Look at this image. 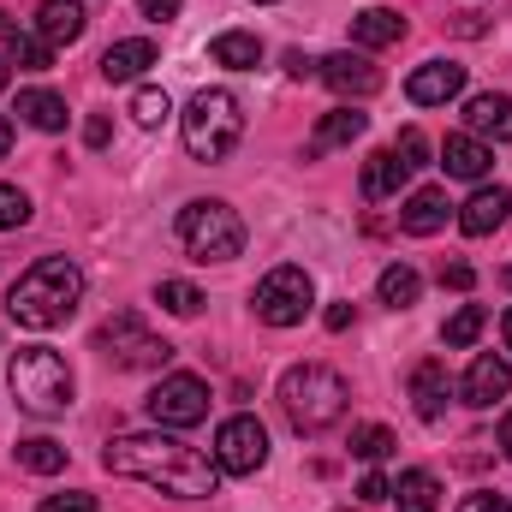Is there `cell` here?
Returning a JSON list of instances; mask_svg holds the SVG:
<instances>
[{
    "label": "cell",
    "instance_id": "29",
    "mask_svg": "<svg viewBox=\"0 0 512 512\" xmlns=\"http://www.w3.org/2000/svg\"><path fill=\"white\" fill-rule=\"evenodd\" d=\"M18 465L36 471V477H54V471H66V447L48 441V435H30V441H18Z\"/></svg>",
    "mask_w": 512,
    "mask_h": 512
},
{
    "label": "cell",
    "instance_id": "19",
    "mask_svg": "<svg viewBox=\"0 0 512 512\" xmlns=\"http://www.w3.org/2000/svg\"><path fill=\"white\" fill-rule=\"evenodd\" d=\"M411 405L423 423H441V411H447V364L441 358H423L411 370Z\"/></svg>",
    "mask_w": 512,
    "mask_h": 512
},
{
    "label": "cell",
    "instance_id": "12",
    "mask_svg": "<svg viewBox=\"0 0 512 512\" xmlns=\"http://www.w3.org/2000/svg\"><path fill=\"white\" fill-rule=\"evenodd\" d=\"M465 90V66H453V60H423L411 78H405V96L417 102V108H441V102H453Z\"/></svg>",
    "mask_w": 512,
    "mask_h": 512
},
{
    "label": "cell",
    "instance_id": "20",
    "mask_svg": "<svg viewBox=\"0 0 512 512\" xmlns=\"http://www.w3.org/2000/svg\"><path fill=\"white\" fill-rule=\"evenodd\" d=\"M155 66V42L149 36H126V42H114L108 54H102V78L108 84H131V78H143Z\"/></svg>",
    "mask_w": 512,
    "mask_h": 512
},
{
    "label": "cell",
    "instance_id": "5",
    "mask_svg": "<svg viewBox=\"0 0 512 512\" xmlns=\"http://www.w3.org/2000/svg\"><path fill=\"white\" fill-rule=\"evenodd\" d=\"M179 131H185V149L197 161H227L245 137V108L233 90H197L191 108L179 114Z\"/></svg>",
    "mask_w": 512,
    "mask_h": 512
},
{
    "label": "cell",
    "instance_id": "17",
    "mask_svg": "<svg viewBox=\"0 0 512 512\" xmlns=\"http://www.w3.org/2000/svg\"><path fill=\"white\" fill-rule=\"evenodd\" d=\"M84 30H90V12H84V0H42V6H36V36H42V42H54V48H72Z\"/></svg>",
    "mask_w": 512,
    "mask_h": 512
},
{
    "label": "cell",
    "instance_id": "40",
    "mask_svg": "<svg viewBox=\"0 0 512 512\" xmlns=\"http://www.w3.org/2000/svg\"><path fill=\"white\" fill-rule=\"evenodd\" d=\"M179 6H185V0H137V12H143L149 24H167V18H179Z\"/></svg>",
    "mask_w": 512,
    "mask_h": 512
},
{
    "label": "cell",
    "instance_id": "22",
    "mask_svg": "<svg viewBox=\"0 0 512 512\" xmlns=\"http://www.w3.org/2000/svg\"><path fill=\"white\" fill-rule=\"evenodd\" d=\"M209 60L227 66V72H256V66H262V42H256L251 30H221V36L209 42Z\"/></svg>",
    "mask_w": 512,
    "mask_h": 512
},
{
    "label": "cell",
    "instance_id": "46",
    "mask_svg": "<svg viewBox=\"0 0 512 512\" xmlns=\"http://www.w3.org/2000/svg\"><path fill=\"white\" fill-rule=\"evenodd\" d=\"M501 340H507V352H512V310L501 316Z\"/></svg>",
    "mask_w": 512,
    "mask_h": 512
},
{
    "label": "cell",
    "instance_id": "15",
    "mask_svg": "<svg viewBox=\"0 0 512 512\" xmlns=\"http://www.w3.org/2000/svg\"><path fill=\"white\" fill-rule=\"evenodd\" d=\"M507 387H512V370H507V358H495V352H477L471 358V370H465V405H477V411H489L495 399H507Z\"/></svg>",
    "mask_w": 512,
    "mask_h": 512
},
{
    "label": "cell",
    "instance_id": "9",
    "mask_svg": "<svg viewBox=\"0 0 512 512\" xmlns=\"http://www.w3.org/2000/svg\"><path fill=\"white\" fill-rule=\"evenodd\" d=\"M209 459L221 465V477H256V471L268 465V429L256 423L251 411L227 417V423L215 429V453H209Z\"/></svg>",
    "mask_w": 512,
    "mask_h": 512
},
{
    "label": "cell",
    "instance_id": "11",
    "mask_svg": "<svg viewBox=\"0 0 512 512\" xmlns=\"http://www.w3.org/2000/svg\"><path fill=\"white\" fill-rule=\"evenodd\" d=\"M316 78H322L340 102H364V96H376V90H382V66H370V54H352V48H340V54L316 60Z\"/></svg>",
    "mask_w": 512,
    "mask_h": 512
},
{
    "label": "cell",
    "instance_id": "28",
    "mask_svg": "<svg viewBox=\"0 0 512 512\" xmlns=\"http://www.w3.org/2000/svg\"><path fill=\"white\" fill-rule=\"evenodd\" d=\"M483 328H489V310H483V304H459V310L447 316L441 340H447L453 352H465V346H477V340H483Z\"/></svg>",
    "mask_w": 512,
    "mask_h": 512
},
{
    "label": "cell",
    "instance_id": "44",
    "mask_svg": "<svg viewBox=\"0 0 512 512\" xmlns=\"http://www.w3.org/2000/svg\"><path fill=\"white\" fill-rule=\"evenodd\" d=\"M501 447H507V459H512V411L501 417Z\"/></svg>",
    "mask_w": 512,
    "mask_h": 512
},
{
    "label": "cell",
    "instance_id": "25",
    "mask_svg": "<svg viewBox=\"0 0 512 512\" xmlns=\"http://www.w3.org/2000/svg\"><path fill=\"white\" fill-rule=\"evenodd\" d=\"M18 114L36 131H66V96L54 90H18Z\"/></svg>",
    "mask_w": 512,
    "mask_h": 512
},
{
    "label": "cell",
    "instance_id": "18",
    "mask_svg": "<svg viewBox=\"0 0 512 512\" xmlns=\"http://www.w3.org/2000/svg\"><path fill=\"white\" fill-rule=\"evenodd\" d=\"M399 227H405L411 239H429V233H441V227H447V191H441V185H423V191H411V197L399 203Z\"/></svg>",
    "mask_w": 512,
    "mask_h": 512
},
{
    "label": "cell",
    "instance_id": "32",
    "mask_svg": "<svg viewBox=\"0 0 512 512\" xmlns=\"http://www.w3.org/2000/svg\"><path fill=\"white\" fill-rule=\"evenodd\" d=\"M155 304H161L167 316H197V310H203V292H197L191 280H161V286H155Z\"/></svg>",
    "mask_w": 512,
    "mask_h": 512
},
{
    "label": "cell",
    "instance_id": "14",
    "mask_svg": "<svg viewBox=\"0 0 512 512\" xmlns=\"http://www.w3.org/2000/svg\"><path fill=\"white\" fill-rule=\"evenodd\" d=\"M507 215H512V191L507 185H477L471 203L459 209V227H465L471 239H489L495 227H507Z\"/></svg>",
    "mask_w": 512,
    "mask_h": 512
},
{
    "label": "cell",
    "instance_id": "34",
    "mask_svg": "<svg viewBox=\"0 0 512 512\" xmlns=\"http://www.w3.org/2000/svg\"><path fill=\"white\" fill-rule=\"evenodd\" d=\"M393 155L405 161V173H417V167H429V137L417 126H405L399 137H393Z\"/></svg>",
    "mask_w": 512,
    "mask_h": 512
},
{
    "label": "cell",
    "instance_id": "45",
    "mask_svg": "<svg viewBox=\"0 0 512 512\" xmlns=\"http://www.w3.org/2000/svg\"><path fill=\"white\" fill-rule=\"evenodd\" d=\"M12 36H18V24H12V18L0 12V42H12Z\"/></svg>",
    "mask_w": 512,
    "mask_h": 512
},
{
    "label": "cell",
    "instance_id": "39",
    "mask_svg": "<svg viewBox=\"0 0 512 512\" xmlns=\"http://www.w3.org/2000/svg\"><path fill=\"white\" fill-rule=\"evenodd\" d=\"M471 280H477V268H471V262H441V286L471 292Z\"/></svg>",
    "mask_w": 512,
    "mask_h": 512
},
{
    "label": "cell",
    "instance_id": "4",
    "mask_svg": "<svg viewBox=\"0 0 512 512\" xmlns=\"http://www.w3.org/2000/svg\"><path fill=\"white\" fill-rule=\"evenodd\" d=\"M6 387H12V399H18V411H30V417H60V411H72V393H78L66 358H60L54 346H24V352H12Z\"/></svg>",
    "mask_w": 512,
    "mask_h": 512
},
{
    "label": "cell",
    "instance_id": "41",
    "mask_svg": "<svg viewBox=\"0 0 512 512\" xmlns=\"http://www.w3.org/2000/svg\"><path fill=\"white\" fill-rule=\"evenodd\" d=\"M108 137H114V120H108V114H96V120L84 126V143H90V149H108Z\"/></svg>",
    "mask_w": 512,
    "mask_h": 512
},
{
    "label": "cell",
    "instance_id": "2",
    "mask_svg": "<svg viewBox=\"0 0 512 512\" xmlns=\"http://www.w3.org/2000/svg\"><path fill=\"white\" fill-rule=\"evenodd\" d=\"M78 298H84V268H78L72 256H42L36 268H24V274L12 280L6 316H12L18 328H30V334H48V328L72 322Z\"/></svg>",
    "mask_w": 512,
    "mask_h": 512
},
{
    "label": "cell",
    "instance_id": "26",
    "mask_svg": "<svg viewBox=\"0 0 512 512\" xmlns=\"http://www.w3.org/2000/svg\"><path fill=\"white\" fill-rule=\"evenodd\" d=\"M393 501H399V512H435L441 507V483H435V471H399Z\"/></svg>",
    "mask_w": 512,
    "mask_h": 512
},
{
    "label": "cell",
    "instance_id": "16",
    "mask_svg": "<svg viewBox=\"0 0 512 512\" xmlns=\"http://www.w3.org/2000/svg\"><path fill=\"white\" fill-rule=\"evenodd\" d=\"M441 167H447L453 179H471V185H483V179L495 173V149H489L483 137L459 131V137H447V143H441Z\"/></svg>",
    "mask_w": 512,
    "mask_h": 512
},
{
    "label": "cell",
    "instance_id": "47",
    "mask_svg": "<svg viewBox=\"0 0 512 512\" xmlns=\"http://www.w3.org/2000/svg\"><path fill=\"white\" fill-rule=\"evenodd\" d=\"M6 84H12V66H6V60H0V90H6Z\"/></svg>",
    "mask_w": 512,
    "mask_h": 512
},
{
    "label": "cell",
    "instance_id": "35",
    "mask_svg": "<svg viewBox=\"0 0 512 512\" xmlns=\"http://www.w3.org/2000/svg\"><path fill=\"white\" fill-rule=\"evenodd\" d=\"M30 221V197L18 191V185H0V233H12V227H24Z\"/></svg>",
    "mask_w": 512,
    "mask_h": 512
},
{
    "label": "cell",
    "instance_id": "1",
    "mask_svg": "<svg viewBox=\"0 0 512 512\" xmlns=\"http://www.w3.org/2000/svg\"><path fill=\"white\" fill-rule=\"evenodd\" d=\"M102 465L114 477H131V483H149L173 501H209L221 489V465L197 447H185L173 429H149V435H114L102 447Z\"/></svg>",
    "mask_w": 512,
    "mask_h": 512
},
{
    "label": "cell",
    "instance_id": "30",
    "mask_svg": "<svg viewBox=\"0 0 512 512\" xmlns=\"http://www.w3.org/2000/svg\"><path fill=\"white\" fill-rule=\"evenodd\" d=\"M393 447H399V441H393L387 423H358V429H352V459H364V465H382Z\"/></svg>",
    "mask_w": 512,
    "mask_h": 512
},
{
    "label": "cell",
    "instance_id": "36",
    "mask_svg": "<svg viewBox=\"0 0 512 512\" xmlns=\"http://www.w3.org/2000/svg\"><path fill=\"white\" fill-rule=\"evenodd\" d=\"M42 512H96V495H84V489H66V495H48Z\"/></svg>",
    "mask_w": 512,
    "mask_h": 512
},
{
    "label": "cell",
    "instance_id": "48",
    "mask_svg": "<svg viewBox=\"0 0 512 512\" xmlns=\"http://www.w3.org/2000/svg\"><path fill=\"white\" fill-rule=\"evenodd\" d=\"M262 6H268V0H262Z\"/></svg>",
    "mask_w": 512,
    "mask_h": 512
},
{
    "label": "cell",
    "instance_id": "31",
    "mask_svg": "<svg viewBox=\"0 0 512 512\" xmlns=\"http://www.w3.org/2000/svg\"><path fill=\"white\" fill-rule=\"evenodd\" d=\"M6 48H12V66H18V72H48V66H54V42L30 36V30H18Z\"/></svg>",
    "mask_w": 512,
    "mask_h": 512
},
{
    "label": "cell",
    "instance_id": "24",
    "mask_svg": "<svg viewBox=\"0 0 512 512\" xmlns=\"http://www.w3.org/2000/svg\"><path fill=\"white\" fill-rule=\"evenodd\" d=\"M399 185H405V161L393 149H376L364 161V197L370 203H387V197H399Z\"/></svg>",
    "mask_w": 512,
    "mask_h": 512
},
{
    "label": "cell",
    "instance_id": "27",
    "mask_svg": "<svg viewBox=\"0 0 512 512\" xmlns=\"http://www.w3.org/2000/svg\"><path fill=\"white\" fill-rule=\"evenodd\" d=\"M376 292H382L387 310H411V304H417V292H423V274H417L411 262H393V268H382Z\"/></svg>",
    "mask_w": 512,
    "mask_h": 512
},
{
    "label": "cell",
    "instance_id": "8",
    "mask_svg": "<svg viewBox=\"0 0 512 512\" xmlns=\"http://www.w3.org/2000/svg\"><path fill=\"white\" fill-rule=\"evenodd\" d=\"M96 352H108L120 370H161V364L173 358V346L155 340L137 310H114V316L96 328Z\"/></svg>",
    "mask_w": 512,
    "mask_h": 512
},
{
    "label": "cell",
    "instance_id": "33",
    "mask_svg": "<svg viewBox=\"0 0 512 512\" xmlns=\"http://www.w3.org/2000/svg\"><path fill=\"white\" fill-rule=\"evenodd\" d=\"M167 114H173V102H167V90H149V84H143V90H137V96H131V120H137V126H161V120H167Z\"/></svg>",
    "mask_w": 512,
    "mask_h": 512
},
{
    "label": "cell",
    "instance_id": "37",
    "mask_svg": "<svg viewBox=\"0 0 512 512\" xmlns=\"http://www.w3.org/2000/svg\"><path fill=\"white\" fill-rule=\"evenodd\" d=\"M358 501H364V507H382V501H393V483H387L382 471H370V477L358 483Z\"/></svg>",
    "mask_w": 512,
    "mask_h": 512
},
{
    "label": "cell",
    "instance_id": "3",
    "mask_svg": "<svg viewBox=\"0 0 512 512\" xmlns=\"http://www.w3.org/2000/svg\"><path fill=\"white\" fill-rule=\"evenodd\" d=\"M346 399H352V387L340 382V370H328V364H292L280 376V411H286V423L298 435L334 429L346 417Z\"/></svg>",
    "mask_w": 512,
    "mask_h": 512
},
{
    "label": "cell",
    "instance_id": "21",
    "mask_svg": "<svg viewBox=\"0 0 512 512\" xmlns=\"http://www.w3.org/2000/svg\"><path fill=\"white\" fill-rule=\"evenodd\" d=\"M370 131V114H358L352 102L346 108H334V114H322V126L310 131V149L304 155H328V149H346L352 137H364Z\"/></svg>",
    "mask_w": 512,
    "mask_h": 512
},
{
    "label": "cell",
    "instance_id": "38",
    "mask_svg": "<svg viewBox=\"0 0 512 512\" xmlns=\"http://www.w3.org/2000/svg\"><path fill=\"white\" fill-rule=\"evenodd\" d=\"M459 512H512V501L507 495H495V489H477V495L459 501Z\"/></svg>",
    "mask_w": 512,
    "mask_h": 512
},
{
    "label": "cell",
    "instance_id": "13",
    "mask_svg": "<svg viewBox=\"0 0 512 512\" xmlns=\"http://www.w3.org/2000/svg\"><path fill=\"white\" fill-rule=\"evenodd\" d=\"M465 131L483 137V143H512V96L501 90H483L465 102Z\"/></svg>",
    "mask_w": 512,
    "mask_h": 512
},
{
    "label": "cell",
    "instance_id": "43",
    "mask_svg": "<svg viewBox=\"0 0 512 512\" xmlns=\"http://www.w3.org/2000/svg\"><path fill=\"white\" fill-rule=\"evenodd\" d=\"M6 149H12V126H6V114H0V161H6Z\"/></svg>",
    "mask_w": 512,
    "mask_h": 512
},
{
    "label": "cell",
    "instance_id": "7",
    "mask_svg": "<svg viewBox=\"0 0 512 512\" xmlns=\"http://www.w3.org/2000/svg\"><path fill=\"white\" fill-rule=\"evenodd\" d=\"M310 304H316V280H310V268H298V262L268 268L251 292L256 322H268V328H298V322L310 316Z\"/></svg>",
    "mask_w": 512,
    "mask_h": 512
},
{
    "label": "cell",
    "instance_id": "42",
    "mask_svg": "<svg viewBox=\"0 0 512 512\" xmlns=\"http://www.w3.org/2000/svg\"><path fill=\"white\" fill-rule=\"evenodd\" d=\"M328 328L346 334V328H352V304H328Z\"/></svg>",
    "mask_w": 512,
    "mask_h": 512
},
{
    "label": "cell",
    "instance_id": "6",
    "mask_svg": "<svg viewBox=\"0 0 512 512\" xmlns=\"http://www.w3.org/2000/svg\"><path fill=\"white\" fill-rule=\"evenodd\" d=\"M179 245L197 256V262H233L245 251V221L233 203L221 197H197L179 209Z\"/></svg>",
    "mask_w": 512,
    "mask_h": 512
},
{
    "label": "cell",
    "instance_id": "23",
    "mask_svg": "<svg viewBox=\"0 0 512 512\" xmlns=\"http://www.w3.org/2000/svg\"><path fill=\"white\" fill-rule=\"evenodd\" d=\"M399 36H405V18L387 12V6H370V12L352 18V42H358V48H393Z\"/></svg>",
    "mask_w": 512,
    "mask_h": 512
},
{
    "label": "cell",
    "instance_id": "10",
    "mask_svg": "<svg viewBox=\"0 0 512 512\" xmlns=\"http://www.w3.org/2000/svg\"><path fill=\"white\" fill-rule=\"evenodd\" d=\"M209 417V387L197 382V376H161V382L149 387V423L155 429H197Z\"/></svg>",
    "mask_w": 512,
    "mask_h": 512
}]
</instances>
